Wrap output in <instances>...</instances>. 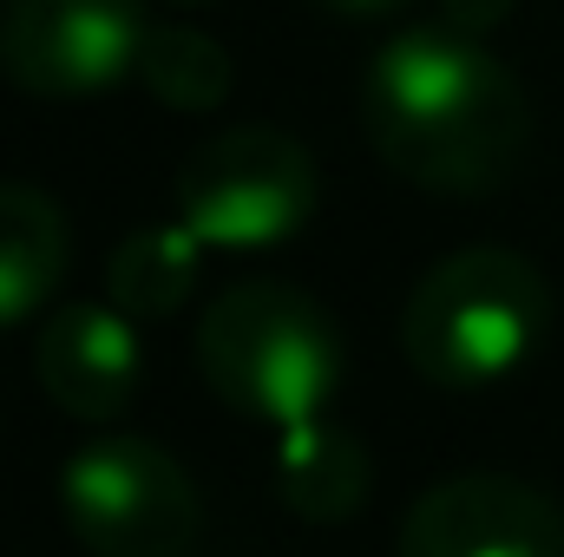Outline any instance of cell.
Returning a JSON list of instances; mask_svg holds the SVG:
<instances>
[{
    "label": "cell",
    "instance_id": "cell-1",
    "mask_svg": "<svg viewBox=\"0 0 564 557\" xmlns=\"http://www.w3.org/2000/svg\"><path fill=\"white\" fill-rule=\"evenodd\" d=\"M368 139L421 190H499L525 157L532 106L519 79L459 26H408L394 33L361 86Z\"/></svg>",
    "mask_w": 564,
    "mask_h": 557
},
{
    "label": "cell",
    "instance_id": "cell-2",
    "mask_svg": "<svg viewBox=\"0 0 564 557\" xmlns=\"http://www.w3.org/2000/svg\"><path fill=\"white\" fill-rule=\"evenodd\" d=\"M197 368L217 401L289 433L328 419V401L341 394V335L315 295L289 282H237L197 321Z\"/></svg>",
    "mask_w": 564,
    "mask_h": 557
},
{
    "label": "cell",
    "instance_id": "cell-3",
    "mask_svg": "<svg viewBox=\"0 0 564 557\" xmlns=\"http://www.w3.org/2000/svg\"><path fill=\"white\" fill-rule=\"evenodd\" d=\"M545 328L552 282L519 250H459L408 295L401 348L433 387H492L539 354Z\"/></svg>",
    "mask_w": 564,
    "mask_h": 557
},
{
    "label": "cell",
    "instance_id": "cell-4",
    "mask_svg": "<svg viewBox=\"0 0 564 557\" xmlns=\"http://www.w3.org/2000/svg\"><path fill=\"white\" fill-rule=\"evenodd\" d=\"M59 505L93 557H184L204 532L191 472L132 433H106L59 466Z\"/></svg>",
    "mask_w": 564,
    "mask_h": 557
},
{
    "label": "cell",
    "instance_id": "cell-5",
    "mask_svg": "<svg viewBox=\"0 0 564 557\" xmlns=\"http://www.w3.org/2000/svg\"><path fill=\"white\" fill-rule=\"evenodd\" d=\"M315 210V164L308 151L270 132V125H237L197 144L177 171V223L204 250H270L289 243Z\"/></svg>",
    "mask_w": 564,
    "mask_h": 557
},
{
    "label": "cell",
    "instance_id": "cell-6",
    "mask_svg": "<svg viewBox=\"0 0 564 557\" xmlns=\"http://www.w3.org/2000/svg\"><path fill=\"white\" fill-rule=\"evenodd\" d=\"M139 0H7L0 7V73L40 99H86L139 73Z\"/></svg>",
    "mask_w": 564,
    "mask_h": 557
},
{
    "label": "cell",
    "instance_id": "cell-7",
    "mask_svg": "<svg viewBox=\"0 0 564 557\" xmlns=\"http://www.w3.org/2000/svg\"><path fill=\"white\" fill-rule=\"evenodd\" d=\"M401 557H564V512L512 472H459L414 499Z\"/></svg>",
    "mask_w": 564,
    "mask_h": 557
},
{
    "label": "cell",
    "instance_id": "cell-8",
    "mask_svg": "<svg viewBox=\"0 0 564 557\" xmlns=\"http://www.w3.org/2000/svg\"><path fill=\"white\" fill-rule=\"evenodd\" d=\"M33 374L59 414L106 426L139 401V328L119 302H66L40 341H33Z\"/></svg>",
    "mask_w": 564,
    "mask_h": 557
},
{
    "label": "cell",
    "instance_id": "cell-9",
    "mask_svg": "<svg viewBox=\"0 0 564 557\" xmlns=\"http://www.w3.org/2000/svg\"><path fill=\"white\" fill-rule=\"evenodd\" d=\"M368 472H375L368 446L335 419H308V426L276 433V492L302 525L355 518L368 499Z\"/></svg>",
    "mask_w": 564,
    "mask_h": 557
},
{
    "label": "cell",
    "instance_id": "cell-10",
    "mask_svg": "<svg viewBox=\"0 0 564 557\" xmlns=\"http://www.w3.org/2000/svg\"><path fill=\"white\" fill-rule=\"evenodd\" d=\"M66 256L73 237L59 204L33 184H0V328L46 308V295L66 276Z\"/></svg>",
    "mask_w": 564,
    "mask_h": 557
},
{
    "label": "cell",
    "instance_id": "cell-11",
    "mask_svg": "<svg viewBox=\"0 0 564 557\" xmlns=\"http://www.w3.org/2000/svg\"><path fill=\"white\" fill-rule=\"evenodd\" d=\"M197 270H204V243L191 237V223H158V230H139V237H126L112 250L106 295L132 321H164L197 288Z\"/></svg>",
    "mask_w": 564,
    "mask_h": 557
},
{
    "label": "cell",
    "instance_id": "cell-12",
    "mask_svg": "<svg viewBox=\"0 0 564 557\" xmlns=\"http://www.w3.org/2000/svg\"><path fill=\"white\" fill-rule=\"evenodd\" d=\"M230 53L197 26H151L139 46V79L177 112H210L230 92Z\"/></svg>",
    "mask_w": 564,
    "mask_h": 557
},
{
    "label": "cell",
    "instance_id": "cell-13",
    "mask_svg": "<svg viewBox=\"0 0 564 557\" xmlns=\"http://www.w3.org/2000/svg\"><path fill=\"white\" fill-rule=\"evenodd\" d=\"M440 13H446V26H459V33H486V26H499V20L512 13V0H440Z\"/></svg>",
    "mask_w": 564,
    "mask_h": 557
},
{
    "label": "cell",
    "instance_id": "cell-14",
    "mask_svg": "<svg viewBox=\"0 0 564 557\" xmlns=\"http://www.w3.org/2000/svg\"><path fill=\"white\" fill-rule=\"evenodd\" d=\"M328 13H348V20H381V13H394V7H408V0H322Z\"/></svg>",
    "mask_w": 564,
    "mask_h": 557
},
{
    "label": "cell",
    "instance_id": "cell-15",
    "mask_svg": "<svg viewBox=\"0 0 564 557\" xmlns=\"http://www.w3.org/2000/svg\"><path fill=\"white\" fill-rule=\"evenodd\" d=\"M184 7H204V0H184Z\"/></svg>",
    "mask_w": 564,
    "mask_h": 557
}]
</instances>
